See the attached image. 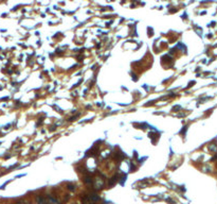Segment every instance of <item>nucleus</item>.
<instances>
[{
  "label": "nucleus",
  "instance_id": "nucleus-1",
  "mask_svg": "<svg viewBox=\"0 0 217 204\" xmlns=\"http://www.w3.org/2000/svg\"><path fill=\"white\" fill-rule=\"evenodd\" d=\"M37 203L38 204H46V200L43 197H38L37 198Z\"/></svg>",
  "mask_w": 217,
  "mask_h": 204
},
{
  "label": "nucleus",
  "instance_id": "nucleus-2",
  "mask_svg": "<svg viewBox=\"0 0 217 204\" xmlns=\"http://www.w3.org/2000/svg\"><path fill=\"white\" fill-rule=\"evenodd\" d=\"M68 188H69L70 190H74V189H75V186H73V185H68Z\"/></svg>",
  "mask_w": 217,
  "mask_h": 204
}]
</instances>
